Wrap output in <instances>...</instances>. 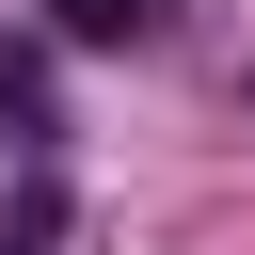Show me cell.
I'll return each instance as SVG.
<instances>
[{"label": "cell", "mask_w": 255, "mask_h": 255, "mask_svg": "<svg viewBox=\"0 0 255 255\" xmlns=\"http://www.w3.org/2000/svg\"><path fill=\"white\" fill-rule=\"evenodd\" d=\"M0 255H32V207H0Z\"/></svg>", "instance_id": "cell-3"}, {"label": "cell", "mask_w": 255, "mask_h": 255, "mask_svg": "<svg viewBox=\"0 0 255 255\" xmlns=\"http://www.w3.org/2000/svg\"><path fill=\"white\" fill-rule=\"evenodd\" d=\"M0 143H48V64L0 48Z\"/></svg>", "instance_id": "cell-2"}, {"label": "cell", "mask_w": 255, "mask_h": 255, "mask_svg": "<svg viewBox=\"0 0 255 255\" xmlns=\"http://www.w3.org/2000/svg\"><path fill=\"white\" fill-rule=\"evenodd\" d=\"M239 96H255V80H239Z\"/></svg>", "instance_id": "cell-4"}, {"label": "cell", "mask_w": 255, "mask_h": 255, "mask_svg": "<svg viewBox=\"0 0 255 255\" xmlns=\"http://www.w3.org/2000/svg\"><path fill=\"white\" fill-rule=\"evenodd\" d=\"M159 16H175V0H48L64 48H159Z\"/></svg>", "instance_id": "cell-1"}]
</instances>
